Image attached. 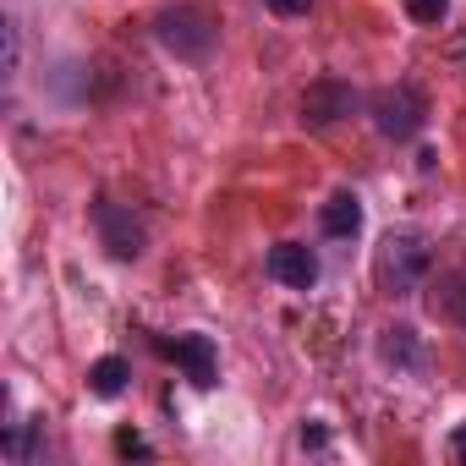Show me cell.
<instances>
[{"instance_id":"9a60e30c","label":"cell","mask_w":466,"mask_h":466,"mask_svg":"<svg viewBox=\"0 0 466 466\" xmlns=\"http://www.w3.org/2000/svg\"><path fill=\"white\" fill-rule=\"evenodd\" d=\"M450 455H455V461H466V422L450 433Z\"/></svg>"},{"instance_id":"9c48e42d","label":"cell","mask_w":466,"mask_h":466,"mask_svg":"<svg viewBox=\"0 0 466 466\" xmlns=\"http://www.w3.org/2000/svg\"><path fill=\"white\" fill-rule=\"evenodd\" d=\"M319 225H324V237H357L362 230V203H357V192H329L324 198V208H319Z\"/></svg>"},{"instance_id":"3957f363","label":"cell","mask_w":466,"mask_h":466,"mask_svg":"<svg viewBox=\"0 0 466 466\" xmlns=\"http://www.w3.org/2000/svg\"><path fill=\"white\" fill-rule=\"evenodd\" d=\"M368 116H373V127H379L384 137L406 143V137L422 132V121H428V99H422L411 83H390V88H379V94L368 99Z\"/></svg>"},{"instance_id":"ba28073f","label":"cell","mask_w":466,"mask_h":466,"mask_svg":"<svg viewBox=\"0 0 466 466\" xmlns=\"http://www.w3.org/2000/svg\"><path fill=\"white\" fill-rule=\"evenodd\" d=\"M428 313H433V319H450V324L466 329V264L439 275V286L428 291Z\"/></svg>"},{"instance_id":"7c38bea8","label":"cell","mask_w":466,"mask_h":466,"mask_svg":"<svg viewBox=\"0 0 466 466\" xmlns=\"http://www.w3.org/2000/svg\"><path fill=\"white\" fill-rule=\"evenodd\" d=\"M444 12H450V0H411V17H417V23H428V28H433V23H444Z\"/></svg>"},{"instance_id":"5bb4252c","label":"cell","mask_w":466,"mask_h":466,"mask_svg":"<svg viewBox=\"0 0 466 466\" xmlns=\"http://www.w3.org/2000/svg\"><path fill=\"white\" fill-rule=\"evenodd\" d=\"M116 450H121V455H148V444H143L137 433H121V439H116Z\"/></svg>"},{"instance_id":"5b68a950","label":"cell","mask_w":466,"mask_h":466,"mask_svg":"<svg viewBox=\"0 0 466 466\" xmlns=\"http://www.w3.org/2000/svg\"><path fill=\"white\" fill-rule=\"evenodd\" d=\"M357 105H362V99H357L351 83L319 77V83H308V94H302V127H335V121H346Z\"/></svg>"},{"instance_id":"52a82bcc","label":"cell","mask_w":466,"mask_h":466,"mask_svg":"<svg viewBox=\"0 0 466 466\" xmlns=\"http://www.w3.org/2000/svg\"><path fill=\"white\" fill-rule=\"evenodd\" d=\"M165 357L198 384V390H208L214 384V340L208 335H176L170 346H165Z\"/></svg>"},{"instance_id":"2e32d148","label":"cell","mask_w":466,"mask_h":466,"mask_svg":"<svg viewBox=\"0 0 466 466\" xmlns=\"http://www.w3.org/2000/svg\"><path fill=\"white\" fill-rule=\"evenodd\" d=\"M302 450H324V428H302Z\"/></svg>"},{"instance_id":"6da1fadb","label":"cell","mask_w":466,"mask_h":466,"mask_svg":"<svg viewBox=\"0 0 466 466\" xmlns=\"http://www.w3.org/2000/svg\"><path fill=\"white\" fill-rule=\"evenodd\" d=\"M428 264H433V253H428V242L417 237V230H390V237L379 242V253H373V280L390 297H411L422 286Z\"/></svg>"},{"instance_id":"277c9868","label":"cell","mask_w":466,"mask_h":466,"mask_svg":"<svg viewBox=\"0 0 466 466\" xmlns=\"http://www.w3.org/2000/svg\"><path fill=\"white\" fill-rule=\"evenodd\" d=\"M94 230H99V248H105L110 258H121V264L143 258V248H148L143 219H137L127 203H110V198H99V203H94Z\"/></svg>"},{"instance_id":"4fadbf2b","label":"cell","mask_w":466,"mask_h":466,"mask_svg":"<svg viewBox=\"0 0 466 466\" xmlns=\"http://www.w3.org/2000/svg\"><path fill=\"white\" fill-rule=\"evenodd\" d=\"M264 6H269L275 17H308V12H313V0H264Z\"/></svg>"},{"instance_id":"8992f818","label":"cell","mask_w":466,"mask_h":466,"mask_svg":"<svg viewBox=\"0 0 466 466\" xmlns=\"http://www.w3.org/2000/svg\"><path fill=\"white\" fill-rule=\"evenodd\" d=\"M264 269H269V280H280L286 291H313V280H319V258H313V248H302V242L269 248Z\"/></svg>"},{"instance_id":"30bf717a","label":"cell","mask_w":466,"mask_h":466,"mask_svg":"<svg viewBox=\"0 0 466 466\" xmlns=\"http://www.w3.org/2000/svg\"><path fill=\"white\" fill-rule=\"evenodd\" d=\"M127 379H132V362H127V357H99V362L88 368V390H94L99 400H116V395L127 390Z\"/></svg>"},{"instance_id":"7a4b0ae2","label":"cell","mask_w":466,"mask_h":466,"mask_svg":"<svg viewBox=\"0 0 466 466\" xmlns=\"http://www.w3.org/2000/svg\"><path fill=\"white\" fill-rule=\"evenodd\" d=\"M154 39H159L176 61H203V56L214 50L219 28H214V17H208L203 6H170V12L154 17Z\"/></svg>"},{"instance_id":"8fae6325","label":"cell","mask_w":466,"mask_h":466,"mask_svg":"<svg viewBox=\"0 0 466 466\" xmlns=\"http://www.w3.org/2000/svg\"><path fill=\"white\" fill-rule=\"evenodd\" d=\"M384 362H417V340H411L406 324L400 329H384Z\"/></svg>"}]
</instances>
